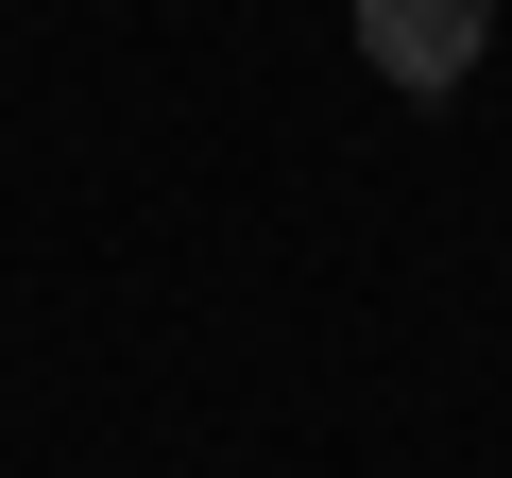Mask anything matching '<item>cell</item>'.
Wrapping results in <instances>:
<instances>
[{"mask_svg":"<svg viewBox=\"0 0 512 478\" xmlns=\"http://www.w3.org/2000/svg\"><path fill=\"white\" fill-rule=\"evenodd\" d=\"M478 52H495V0H359V69L410 103H444Z\"/></svg>","mask_w":512,"mask_h":478,"instance_id":"1","label":"cell"}]
</instances>
